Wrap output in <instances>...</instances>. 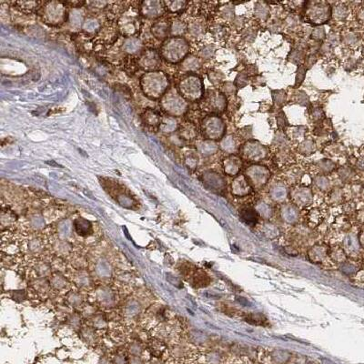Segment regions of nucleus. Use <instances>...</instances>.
Returning <instances> with one entry per match:
<instances>
[{
    "label": "nucleus",
    "mask_w": 364,
    "mask_h": 364,
    "mask_svg": "<svg viewBox=\"0 0 364 364\" xmlns=\"http://www.w3.org/2000/svg\"><path fill=\"white\" fill-rule=\"evenodd\" d=\"M252 187L245 175H238L231 183V192L237 197H244L251 193Z\"/></svg>",
    "instance_id": "f8f14e48"
},
{
    "label": "nucleus",
    "mask_w": 364,
    "mask_h": 364,
    "mask_svg": "<svg viewBox=\"0 0 364 364\" xmlns=\"http://www.w3.org/2000/svg\"><path fill=\"white\" fill-rule=\"evenodd\" d=\"M282 219L283 221H286L288 223H296L299 220V210L295 205H286L282 208Z\"/></svg>",
    "instance_id": "6ab92c4d"
},
{
    "label": "nucleus",
    "mask_w": 364,
    "mask_h": 364,
    "mask_svg": "<svg viewBox=\"0 0 364 364\" xmlns=\"http://www.w3.org/2000/svg\"><path fill=\"white\" fill-rule=\"evenodd\" d=\"M142 48L141 41L137 38H129L123 44V49L130 54L139 52Z\"/></svg>",
    "instance_id": "5701e85b"
},
{
    "label": "nucleus",
    "mask_w": 364,
    "mask_h": 364,
    "mask_svg": "<svg viewBox=\"0 0 364 364\" xmlns=\"http://www.w3.org/2000/svg\"><path fill=\"white\" fill-rule=\"evenodd\" d=\"M201 130L206 139L215 141L222 139L225 134L226 127L221 117L209 116L202 122Z\"/></svg>",
    "instance_id": "423d86ee"
},
{
    "label": "nucleus",
    "mask_w": 364,
    "mask_h": 364,
    "mask_svg": "<svg viewBox=\"0 0 364 364\" xmlns=\"http://www.w3.org/2000/svg\"><path fill=\"white\" fill-rule=\"evenodd\" d=\"M329 245L326 243H316L312 246L308 252L309 260L313 263L321 264L327 257H329Z\"/></svg>",
    "instance_id": "9b49d317"
},
{
    "label": "nucleus",
    "mask_w": 364,
    "mask_h": 364,
    "mask_svg": "<svg viewBox=\"0 0 364 364\" xmlns=\"http://www.w3.org/2000/svg\"><path fill=\"white\" fill-rule=\"evenodd\" d=\"M241 158L244 161L259 162L266 158L268 154L267 148L256 140H250L243 144L241 149Z\"/></svg>",
    "instance_id": "6e6552de"
},
{
    "label": "nucleus",
    "mask_w": 364,
    "mask_h": 364,
    "mask_svg": "<svg viewBox=\"0 0 364 364\" xmlns=\"http://www.w3.org/2000/svg\"><path fill=\"white\" fill-rule=\"evenodd\" d=\"M178 87L180 95L187 100L194 101L203 97V82L199 76L194 74H190L183 78Z\"/></svg>",
    "instance_id": "7ed1b4c3"
},
{
    "label": "nucleus",
    "mask_w": 364,
    "mask_h": 364,
    "mask_svg": "<svg viewBox=\"0 0 364 364\" xmlns=\"http://www.w3.org/2000/svg\"><path fill=\"white\" fill-rule=\"evenodd\" d=\"M221 148L223 151L232 154L237 149V144L232 136H228L222 139L221 142Z\"/></svg>",
    "instance_id": "c85d7f7f"
},
{
    "label": "nucleus",
    "mask_w": 364,
    "mask_h": 364,
    "mask_svg": "<svg viewBox=\"0 0 364 364\" xmlns=\"http://www.w3.org/2000/svg\"><path fill=\"white\" fill-rule=\"evenodd\" d=\"M193 281H194V285L196 287H207L208 283L210 282V278L208 277V275L206 273H204L203 271L198 270L194 274Z\"/></svg>",
    "instance_id": "7c9ffc66"
},
{
    "label": "nucleus",
    "mask_w": 364,
    "mask_h": 364,
    "mask_svg": "<svg viewBox=\"0 0 364 364\" xmlns=\"http://www.w3.org/2000/svg\"><path fill=\"white\" fill-rule=\"evenodd\" d=\"M189 44L180 37H173L168 39L161 48V55L170 62H179L189 52Z\"/></svg>",
    "instance_id": "f03ea898"
},
{
    "label": "nucleus",
    "mask_w": 364,
    "mask_h": 364,
    "mask_svg": "<svg viewBox=\"0 0 364 364\" xmlns=\"http://www.w3.org/2000/svg\"><path fill=\"white\" fill-rule=\"evenodd\" d=\"M162 109L171 116H181L186 112V100L177 91L170 90L162 98Z\"/></svg>",
    "instance_id": "39448f33"
},
{
    "label": "nucleus",
    "mask_w": 364,
    "mask_h": 364,
    "mask_svg": "<svg viewBox=\"0 0 364 364\" xmlns=\"http://www.w3.org/2000/svg\"><path fill=\"white\" fill-rule=\"evenodd\" d=\"M242 167V160L238 156L230 155L223 161V169L229 176H237Z\"/></svg>",
    "instance_id": "2eb2a0df"
},
{
    "label": "nucleus",
    "mask_w": 364,
    "mask_h": 364,
    "mask_svg": "<svg viewBox=\"0 0 364 364\" xmlns=\"http://www.w3.org/2000/svg\"><path fill=\"white\" fill-rule=\"evenodd\" d=\"M64 6L58 2H50L45 9V18L51 24H58L65 18Z\"/></svg>",
    "instance_id": "9d476101"
},
{
    "label": "nucleus",
    "mask_w": 364,
    "mask_h": 364,
    "mask_svg": "<svg viewBox=\"0 0 364 364\" xmlns=\"http://www.w3.org/2000/svg\"><path fill=\"white\" fill-rule=\"evenodd\" d=\"M168 8H169L170 11L172 12H178L179 10H181L182 9H184V7L186 6V2L184 1H169L166 3Z\"/></svg>",
    "instance_id": "58836bf2"
},
{
    "label": "nucleus",
    "mask_w": 364,
    "mask_h": 364,
    "mask_svg": "<svg viewBox=\"0 0 364 364\" xmlns=\"http://www.w3.org/2000/svg\"><path fill=\"white\" fill-rule=\"evenodd\" d=\"M201 32V26L199 24H194L191 26V33L193 35L198 36Z\"/></svg>",
    "instance_id": "a18cd8bd"
},
{
    "label": "nucleus",
    "mask_w": 364,
    "mask_h": 364,
    "mask_svg": "<svg viewBox=\"0 0 364 364\" xmlns=\"http://www.w3.org/2000/svg\"><path fill=\"white\" fill-rule=\"evenodd\" d=\"M83 28L87 32H95L100 28V24L96 19L89 18V19H87V21L84 22Z\"/></svg>",
    "instance_id": "e433bc0d"
},
{
    "label": "nucleus",
    "mask_w": 364,
    "mask_h": 364,
    "mask_svg": "<svg viewBox=\"0 0 364 364\" xmlns=\"http://www.w3.org/2000/svg\"><path fill=\"white\" fill-rule=\"evenodd\" d=\"M200 67V62L194 57V56H190L183 61L182 68L186 70H195L199 69Z\"/></svg>",
    "instance_id": "473e14b6"
},
{
    "label": "nucleus",
    "mask_w": 364,
    "mask_h": 364,
    "mask_svg": "<svg viewBox=\"0 0 364 364\" xmlns=\"http://www.w3.org/2000/svg\"><path fill=\"white\" fill-rule=\"evenodd\" d=\"M314 182H315L316 186L321 191H328L329 189V186H330L329 179L326 176H323V175L317 176L315 179H314Z\"/></svg>",
    "instance_id": "72a5a7b5"
},
{
    "label": "nucleus",
    "mask_w": 364,
    "mask_h": 364,
    "mask_svg": "<svg viewBox=\"0 0 364 364\" xmlns=\"http://www.w3.org/2000/svg\"><path fill=\"white\" fill-rule=\"evenodd\" d=\"M259 214L252 208H243L240 213V217L244 222H246L249 225H255L258 221Z\"/></svg>",
    "instance_id": "a878e982"
},
{
    "label": "nucleus",
    "mask_w": 364,
    "mask_h": 364,
    "mask_svg": "<svg viewBox=\"0 0 364 364\" xmlns=\"http://www.w3.org/2000/svg\"><path fill=\"white\" fill-rule=\"evenodd\" d=\"M347 253L343 250V248L340 247L338 245L329 247V259L331 262L336 264H343L346 261Z\"/></svg>",
    "instance_id": "aec40b11"
},
{
    "label": "nucleus",
    "mask_w": 364,
    "mask_h": 364,
    "mask_svg": "<svg viewBox=\"0 0 364 364\" xmlns=\"http://www.w3.org/2000/svg\"><path fill=\"white\" fill-rule=\"evenodd\" d=\"M196 131L192 126H185L182 129L181 137L183 139H190L194 138Z\"/></svg>",
    "instance_id": "a19ab883"
},
{
    "label": "nucleus",
    "mask_w": 364,
    "mask_h": 364,
    "mask_svg": "<svg viewBox=\"0 0 364 364\" xmlns=\"http://www.w3.org/2000/svg\"><path fill=\"white\" fill-rule=\"evenodd\" d=\"M170 29H171L172 35L175 36V37H178V36H180L184 33V31H185V25H184V23H182L181 21L176 20V21L173 22V24H172V26L170 27Z\"/></svg>",
    "instance_id": "f704fd0d"
},
{
    "label": "nucleus",
    "mask_w": 364,
    "mask_h": 364,
    "mask_svg": "<svg viewBox=\"0 0 364 364\" xmlns=\"http://www.w3.org/2000/svg\"><path fill=\"white\" fill-rule=\"evenodd\" d=\"M204 182L207 186L214 191H222L225 188V180L215 172H207L204 174Z\"/></svg>",
    "instance_id": "a211bd4d"
},
{
    "label": "nucleus",
    "mask_w": 364,
    "mask_h": 364,
    "mask_svg": "<svg viewBox=\"0 0 364 364\" xmlns=\"http://www.w3.org/2000/svg\"><path fill=\"white\" fill-rule=\"evenodd\" d=\"M291 198L296 207H308L312 203L313 195L307 187L297 186L291 190Z\"/></svg>",
    "instance_id": "1a4fd4ad"
},
{
    "label": "nucleus",
    "mask_w": 364,
    "mask_h": 364,
    "mask_svg": "<svg viewBox=\"0 0 364 364\" xmlns=\"http://www.w3.org/2000/svg\"><path fill=\"white\" fill-rule=\"evenodd\" d=\"M305 17L312 24L321 25L330 19L331 17L330 6L325 1L308 2L305 9Z\"/></svg>",
    "instance_id": "20e7f679"
},
{
    "label": "nucleus",
    "mask_w": 364,
    "mask_h": 364,
    "mask_svg": "<svg viewBox=\"0 0 364 364\" xmlns=\"http://www.w3.org/2000/svg\"><path fill=\"white\" fill-rule=\"evenodd\" d=\"M19 5V8H23V9H26V10H32L36 7L37 3L36 2H19L18 3Z\"/></svg>",
    "instance_id": "37998d69"
},
{
    "label": "nucleus",
    "mask_w": 364,
    "mask_h": 364,
    "mask_svg": "<svg viewBox=\"0 0 364 364\" xmlns=\"http://www.w3.org/2000/svg\"><path fill=\"white\" fill-rule=\"evenodd\" d=\"M312 36H313V38H315L316 39H322L325 36V31H323V28H317V29L313 31Z\"/></svg>",
    "instance_id": "c03bdc74"
},
{
    "label": "nucleus",
    "mask_w": 364,
    "mask_h": 364,
    "mask_svg": "<svg viewBox=\"0 0 364 364\" xmlns=\"http://www.w3.org/2000/svg\"><path fill=\"white\" fill-rule=\"evenodd\" d=\"M163 6L159 1H144L140 7L141 13L146 18H156L163 13Z\"/></svg>",
    "instance_id": "ddd939ff"
},
{
    "label": "nucleus",
    "mask_w": 364,
    "mask_h": 364,
    "mask_svg": "<svg viewBox=\"0 0 364 364\" xmlns=\"http://www.w3.org/2000/svg\"><path fill=\"white\" fill-rule=\"evenodd\" d=\"M197 148H198V151L200 152V154H202L203 156H209V155H213L214 153H216L219 147L215 141L207 139V140L199 142L197 145Z\"/></svg>",
    "instance_id": "412c9836"
},
{
    "label": "nucleus",
    "mask_w": 364,
    "mask_h": 364,
    "mask_svg": "<svg viewBox=\"0 0 364 364\" xmlns=\"http://www.w3.org/2000/svg\"><path fill=\"white\" fill-rule=\"evenodd\" d=\"M207 102H208V105L210 109H213V110L218 111V112L224 111L226 106H227L225 96L221 93H217V92H213L211 94H209Z\"/></svg>",
    "instance_id": "f3484780"
},
{
    "label": "nucleus",
    "mask_w": 364,
    "mask_h": 364,
    "mask_svg": "<svg viewBox=\"0 0 364 364\" xmlns=\"http://www.w3.org/2000/svg\"><path fill=\"white\" fill-rule=\"evenodd\" d=\"M334 164L329 161H323L320 162V168L324 172H330L333 169Z\"/></svg>",
    "instance_id": "79ce46f5"
},
{
    "label": "nucleus",
    "mask_w": 364,
    "mask_h": 364,
    "mask_svg": "<svg viewBox=\"0 0 364 364\" xmlns=\"http://www.w3.org/2000/svg\"><path fill=\"white\" fill-rule=\"evenodd\" d=\"M256 211L259 215L262 216L263 218H269L272 215L271 208H269V205L265 203V202L258 203L257 207H256Z\"/></svg>",
    "instance_id": "2f4dec72"
},
{
    "label": "nucleus",
    "mask_w": 364,
    "mask_h": 364,
    "mask_svg": "<svg viewBox=\"0 0 364 364\" xmlns=\"http://www.w3.org/2000/svg\"><path fill=\"white\" fill-rule=\"evenodd\" d=\"M142 118H143L144 123H146L147 126L150 127H160L161 120H162L161 115L155 110H152V109L146 110L144 112Z\"/></svg>",
    "instance_id": "4be33fe9"
},
{
    "label": "nucleus",
    "mask_w": 364,
    "mask_h": 364,
    "mask_svg": "<svg viewBox=\"0 0 364 364\" xmlns=\"http://www.w3.org/2000/svg\"><path fill=\"white\" fill-rule=\"evenodd\" d=\"M271 359L275 363L285 364L291 360V354L285 351H274L271 354Z\"/></svg>",
    "instance_id": "c756f323"
},
{
    "label": "nucleus",
    "mask_w": 364,
    "mask_h": 364,
    "mask_svg": "<svg viewBox=\"0 0 364 364\" xmlns=\"http://www.w3.org/2000/svg\"><path fill=\"white\" fill-rule=\"evenodd\" d=\"M185 164L189 169H196L198 165V157L196 156L194 153H188L185 156Z\"/></svg>",
    "instance_id": "4c0bfd02"
},
{
    "label": "nucleus",
    "mask_w": 364,
    "mask_h": 364,
    "mask_svg": "<svg viewBox=\"0 0 364 364\" xmlns=\"http://www.w3.org/2000/svg\"><path fill=\"white\" fill-rule=\"evenodd\" d=\"M270 196L272 200L278 202H282L287 198L286 188L282 185H275L270 191Z\"/></svg>",
    "instance_id": "cd10ccee"
},
{
    "label": "nucleus",
    "mask_w": 364,
    "mask_h": 364,
    "mask_svg": "<svg viewBox=\"0 0 364 364\" xmlns=\"http://www.w3.org/2000/svg\"><path fill=\"white\" fill-rule=\"evenodd\" d=\"M245 177L250 182L251 186L260 189L269 182V178H271V172L265 166L254 164L250 166L245 170Z\"/></svg>",
    "instance_id": "0eeeda50"
},
{
    "label": "nucleus",
    "mask_w": 364,
    "mask_h": 364,
    "mask_svg": "<svg viewBox=\"0 0 364 364\" xmlns=\"http://www.w3.org/2000/svg\"><path fill=\"white\" fill-rule=\"evenodd\" d=\"M360 244L364 248V230H362L360 233Z\"/></svg>",
    "instance_id": "49530a36"
},
{
    "label": "nucleus",
    "mask_w": 364,
    "mask_h": 364,
    "mask_svg": "<svg viewBox=\"0 0 364 364\" xmlns=\"http://www.w3.org/2000/svg\"><path fill=\"white\" fill-rule=\"evenodd\" d=\"M160 129L164 133H172L178 129V122L174 117H165L161 120Z\"/></svg>",
    "instance_id": "bb28decb"
},
{
    "label": "nucleus",
    "mask_w": 364,
    "mask_h": 364,
    "mask_svg": "<svg viewBox=\"0 0 364 364\" xmlns=\"http://www.w3.org/2000/svg\"><path fill=\"white\" fill-rule=\"evenodd\" d=\"M359 238H357L353 235H348L344 239V248L343 250L346 253H356L358 252L359 248Z\"/></svg>",
    "instance_id": "393cba45"
},
{
    "label": "nucleus",
    "mask_w": 364,
    "mask_h": 364,
    "mask_svg": "<svg viewBox=\"0 0 364 364\" xmlns=\"http://www.w3.org/2000/svg\"><path fill=\"white\" fill-rule=\"evenodd\" d=\"M139 63L146 70H154L160 65L161 59L155 50H147L141 56Z\"/></svg>",
    "instance_id": "dca6fc26"
},
{
    "label": "nucleus",
    "mask_w": 364,
    "mask_h": 364,
    "mask_svg": "<svg viewBox=\"0 0 364 364\" xmlns=\"http://www.w3.org/2000/svg\"><path fill=\"white\" fill-rule=\"evenodd\" d=\"M70 21L71 26L74 27H79L83 23L82 15L78 11H73L70 15Z\"/></svg>",
    "instance_id": "c9c22d12"
},
{
    "label": "nucleus",
    "mask_w": 364,
    "mask_h": 364,
    "mask_svg": "<svg viewBox=\"0 0 364 364\" xmlns=\"http://www.w3.org/2000/svg\"><path fill=\"white\" fill-rule=\"evenodd\" d=\"M169 33V26L164 21L158 22L152 26V34L158 39H164Z\"/></svg>",
    "instance_id": "b1692460"
},
{
    "label": "nucleus",
    "mask_w": 364,
    "mask_h": 364,
    "mask_svg": "<svg viewBox=\"0 0 364 364\" xmlns=\"http://www.w3.org/2000/svg\"><path fill=\"white\" fill-rule=\"evenodd\" d=\"M144 92L152 99L160 98L169 87V80L162 72H149L141 78Z\"/></svg>",
    "instance_id": "f257e3e1"
},
{
    "label": "nucleus",
    "mask_w": 364,
    "mask_h": 364,
    "mask_svg": "<svg viewBox=\"0 0 364 364\" xmlns=\"http://www.w3.org/2000/svg\"><path fill=\"white\" fill-rule=\"evenodd\" d=\"M265 321H266V318L262 314H249V320L247 321L249 323L255 322L254 324H256V325L257 324L258 325H263Z\"/></svg>",
    "instance_id": "ea45409f"
},
{
    "label": "nucleus",
    "mask_w": 364,
    "mask_h": 364,
    "mask_svg": "<svg viewBox=\"0 0 364 364\" xmlns=\"http://www.w3.org/2000/svg\"><path fill=\"white\" fill-rule=\"evenodd\" d=\"M119 27L123 34L127 36L134 35L139 29V20L135 16L126 15L119 20Z\"/></svg>",
    "instance_id": "4468645a"
}]
</instances>
